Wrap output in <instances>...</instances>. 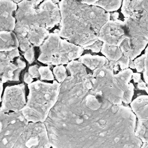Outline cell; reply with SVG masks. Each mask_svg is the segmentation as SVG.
<instances>
[{
    "mask_svg": "<svg viewBox=\"0 0 148 148\" xmlns=\"http://www.w3.org/2000/svg\"><path fill=\"white\" fill-rule=\"evenodd\" d=\"M136 117L131 107L108 102L97 109L80 96L67 104L57 148L140 147L135 135Z\"/></svg>",
    "mask_w": 148,
    "mask_h": 148,
    "instance_id": "1",
    "label": "cell"
},
{
    "mask_svg": "<svg viewBox=\"0 0 148 148\" xmlns=\"http://www.w3.org/2000/svg\"><path fill=\"white\" fill-rule=\"evenodd\" d=\"M61 20L59 35L84 49L98 39L102 25L110 13L102 8L78 3L75 0H61L58 3Z\"/></svg>",
    "mask_w": 148,
    "mask_h": 148,
    "instance_id": "2",
    "label": "cell"
},
{
    "mask_svg": "<svg viewBox=\"0 0 148 148\" xmlns=\"http://www.w3.org/2000/svg\"><path fill=\"white\" fill-rule=\"evenodd\" d=\"M35 0H23L17 3L15 28L26 31L31 27L51 29L60 24V0H44L38 6Z\"/></svg>",
    "mask_w": 148,
    "mask_h": 148,
    "instance_id": "3",
    "label": "cell"
},
{
    "mask_svg": "<svg viewBox=\"0 0 148 148\" xmlns=\"http://www.w3.org/2000/svg\"><path fill=\"white\" fill-rule=\"evenodd\" d=\"M60 87L61 83L56 80L52 83L37 80L28 84L27 102L21 112L28 122H45L58 100Z\"/></svg>",
    "mask_w": 148,
    "mask_h": 148,
    "instance_id": "4",
    "label": "cell"
},
{
    "mask_svg": "<svg viewBox=\"0 0 148 148\" xmlns=\"http://www.w3.org/2000/svg\"><path fill=\"white\" fill-rule=\"evenodd\" d=\"M84 49L68 40L63 39L55 30L50 33L40 46V54L38 60L49 65L67 64L79 58Z\"/></svg>",
    "mask_w": 148,
    "mask_h": 148,
    "instance_id": "5",
    "label": "cell"
},
{
    "mask_svg": "<svg viewBox=\"0 0 148 148\" xmlns=\"http://www.w3.org/2000/svg\"><path fill=\"white\" fill-rule=\"evenodd\" d=\"M108 62L88 73L90 88L95 94L112 103L121 105L124 91L117 83L114 73L109 66Z\"/></svg>",
    "mask_w": 148,
    "mask_h": 148,
    "instance_id": "6",
    "label": "cell"
},
{
    "mask_svg": "<svg viewBox=\"0 0 148 148\" xmlns=\"http://www.w3.org/2000/svg\"><path fill=\"white\" fill-rule=\"evenodd\" d=\"M29 122L20 112L0 113V147H14Z\"/></svg>",
    "mask_w": 148,
    "mask_h": 148,
    "instance_id": "7",
    "label": "cell"
},
{
    "mask_svg": "<svg viewBox=\"0 0 148 148\" xmlns=\"http://www.w3.org/2000/svg\"><path fill=\"white\" fill-rule=\"evenodd\" d=\"M51 147L47 127L44 122H29L16 142V147Z\"/></svg>",
    "mask_w": 148,
    "mask_h": 148,
    "instance_id": "8",
    "label": "cell"
},
{
    "mask_svg": "<svg viewBox=\"0 0 148 148\" xmlns=\"http://www.w3.org/2000/svg\"><path fill=\"white\" fill-rule=\"evenodd\" d=\"M130 106L138 120L135 135L143 142H148V95H139L134 99Z\"/></svg>",
    "mask_w": 148,
    "mask_h": 148,
    "instance_id": "9",
    "label": "cell"
},
{
    "mask_svg": "<svg viewBox=\"0 0 148 148\" xmlns=\"http://www.w3.org/2000/svg\"><path fill=\"white\" fill-rule=\"evenodd\" d=\"M26 102L24 84L8 86L4 91L0 109L5 113L20 112Z\"/></svg>",
    "mask_w": 148,
    "mask_h": 148,
    "instance_id": "10",
    "label": "cell"
},
{
    "mask_svg": "<svg viewBox=\"0 0 148 148\" xmlns=\"http://www.w3.org/2000/svg\"><path fill=\"white\" fill-rule=\"evenodd\" d=\"M124 34L125 26L123 21L119 18L109 19L101 27L98 39L109 45L117 46Z\"/></svg>",
    "mask_w": 148,
    "mask_h": 148,
    "instance_id": "11",
    "label": "cell"
},
{
    "mask_svg": "<svg viewBox=\"0 0 148 148\" xmlns=\"http://www.w3.org/2000/svg\"><path fill=\"white\" fill-rule=\"evenodd\" d=\"M17 9V3L12 0H0V31H14L16 20L13 13Z\"/></svg>",
    "mask_w": 148,
    "mask_h": 148,
    "instance_id": "12",
    "label": "cell"
},
{
    "mask_svg": "<svg viewBox=\"0 0 148 148\" xmlns=\"http://www.w3.org/2000/svg\"><path fill=\"white\" fill-rule=\"evenodd\" d=\"M14 31L17 36L20 49L23 51L25 58L29 64H32L35 60L34 45L30 42L24 31L14 28Z\"/></svg>",
    "mask_w": 148,
    "mask_h": 148,
    "instance_id": "13",
    "label": "cell"
},
{
    "mask_svg": "<svg viewBox=\"0 0 148 148\" xmlns=\"http://www.w3.org/2000/svg\"><path fill=\"white\" fill-rule=\"evenodd\" d=\"M25 66L26 64L22 60H13L6 66L1 80L3 83L8 81H18L20 73Z\"/></svg>",
    "mask_w": 148,
    "mask_h": 148,
    "instance_id": "14",
    "label": "cell"
},
{
    "mask_svg": "<svg viewBox=\"0 0 148 148\" xmlns=\"http://www.w3.org/2000/svg\"><path fill=\"white\" fill-rule=\"evenodd\" d=\"M19 46L17 36L12 31H0V51H11Z\"/></svg>",
    "mask_w": 148,
    "mask_h": 148,
    "instance_id": "15",
    "label": "cell"
},
{
    "mask_svg": "<svg viewBox=\"0 0 148 148\" xmlns=\"http://www.w3.org/2000/svg\"><path fill=\"white\" fill-rule=\"evenodd\" d=\"M24 31L34 46H40L50 34L49 29L43 27H34Z\"/></svg>",
    "mask_w": 148,
    "mask_h": 148,
    "instance_id": "16",
    "label": "cell"
},
{
    "mask_svg": "<svg viewBox=\"0 0 148 148\" xmlns=\"http://www.w3.org/2000/svg\"><path fill=\"white\" fill-rule=\"evenodd\" d=\"M78 61L92 71L103 66L109 62V60L104 56L90 54L81 56Z\"/></svg>",
    "mask_w": 148,
    "mask_h": 148,
    "instance_id": "17",
    "label": "cell"
},
{
    "mask_svg": "<svg viewBox=\"0 0 148 148\" xmlns=\"http://www.w3.org/2000/svg\"><path fill=\"white\" fill-rule=\"evenodd\" d=\"M133 72L130 68H127L114 73V76L117 83L124 92L127 91L130 84V80L132 76Z\"/></svg>",
    "mask_w": 148,
    "mask_h": 148,
    "instance_id": "18",
    "label": "cell"
},
{
    "mask_svg": "<svg viewBox=\"0 0 148 148\" xmlns=\"http://www.w3.org/2000/svg\"><path fill=\"white\" fill-rule=\"evenodd\" d=\"M101 52L109 61H117L123 56L119 46L109 45L105 43H103Z\"/></svg>",
    "mask_w": 148,
    "mask_h": 148,
    "instance_id": "19",
    "label": "cell"
},
{
    "mask_svg": "<svg viewBox=\"0 0 148 148\" xmlns=\"http://www.w3.org/2000/svg\"><path fill=\"white\" fill-rule=\"evenodd\" d=\"M19 56L17 48L11 51H0V79H1L6 66Z\"/></svg>",
    "mask_w": 148,
    "mask_h": 148,
    "instance_id": "20",
    "label": "cell"
},
{
    "mask_svg": "<svg viewBox=\"0 0 148 148\" xmlns=\"http://www.w3.org/2000/svg\"><path fill=\"white\" fill-rule=\"evenodd\" d=\"M130 61V59L128 57L123 54L117 61H109L108 65L114 73H117L121 70L128 68Z\"/></svg>",
    "mask_w": 148,
    "mask_h": 148,
    "instance_id": "21",
    "label": "cell"
},
{
    "mask_svg": "<svg viewBox=\"0 0 148 148\" xmlns=\"http://www.w3.org/2000/svg\"><path fill=\"white\" fill-rule=\"evenodd\" d=\"M123 0H100L95 6L102 8L106 12H114L120 9Z\"/></svg>",
    "mask_w": 148,
    "mask_h": 148,
    "instance_id": "22",
    "label": "cell"
},
{
    "mask_svg": "<svg viewBox=\"0 0 148 148\" xmlns=\"http://www.w3.org/2000/svg\"><path fill=\"white\" fill-rule=\"evenodd\" d=\"M39 66L38 65H34L30 66L28 68V71L26 72L24 76V82L27 84H29L32 82L33 79L35 78H38L40 76L39 72Z\"/></svg>",
    "mask_w": 148,
    "mask_h": 148,
    "instance_id": "23",
    "label": "cell"
},
{
    "mask_svg": "<svg viewBox=\"0 0 148 148\" xmlns=\"http://www.w3.org/2000/svg\"><path fill=\"white\" fill-rule=\"evenodd\" d=\"M53 72L56 79L59 83L64 82L68 76L66 68H65L63 65H56L53 68Z\"/></svg>",
    "mask_w": 148,
    "mask_h": 148,
    "instance_id": "24",
    "label": "cell"
},
{
    "mask_svg": "<svg viewBox=\"0 0 148 148\" xmlns=\"http://www.w3.org/2000/svg\"><path fill=\"white\" fill-rule=\"evenodd\" d=\"M40 78L43 80H53L54 77L49 66H41L39 67Z\"/></svg>",
    "mask_w": 148,
    "mask_h": 148,
    "instance_id": "25",
    "label": "cell"
},
{
    "mask_svg": "<svg viewBox=\"0 0 148 148\" xmlns=\"http://www.w3.org/2000/svg\"><path fill=\"white\" fill-rule=\"evenodd\" d=\"M134 82L136 83H137V87L139 90H145L147 92L148 90L147 86L146 85V83L145 82H144L140 76V74L138 72V73H133L132 76Z\"/></svg>",
    "mask_w": 148,
    "mask_h": 148,
    "instance_id": "26",
    "label": "cell"
},
{
    "mask_svg": "<svg viewBox=\"0 0 148 148\" xmlns=\"http://www.w3.org/2000/svg\"><path fill=\"white\" fill-rule=\"evenodd\" d=\"M134 86L132 83H130L128 88L127 90L125 92H124L123 102L125 105H128L129 103H131V102H132V98L134 95Z\"/></svg>",
    "mask_w": 148,
    "mask_h": 148,
    "instance_id": "27",
    "label": "cell"
},
{
    "mask_svg": "<svg viewBox=\"0 0 148 148\" xmlns=\"http://www.w3.org/2000/svg\"><path fill=\"white\" fill-rule=\"evenodd\" d=\"M145 54H142L139 57L135 58L134 62L135 69L137 72H143L145 69Z\"/></svg>",
    "mask_w": 148,
    "mask_h": 148,
    "instance_id": "28",
    "label": "cell"
},
{
    "mask_svg": "<svg viewBox=\"0 0 148 148\" xmlns=\"http://www.w3.org/2000/svg\"><path fill=\"white\" fill-rule=\"evenodd\" d=\"M145 69L143 72V79L146 83V85L148 88V46L145 49ZM147 93L148 94V90L147 91Z\"/></svg>",
    "mask_w": 148,
    "mask_h": 148,
    "instance_id": "29",
    "label": "cell"
},
{
    "mask_svg": "<svg viewBox=\"0 0 148 148\" xmlns=\"http://www.w3.org/2000/svg\"><path fill=\"white\" fill-rule=\"evenodd\" d=\"M102 44L103 42L101 40L98 39L95 42H94L91 45L86 47L84 50H90L94 53H98L101 51Z\"/></svg>",
    "mask_w": 148,
    "mask_h": 148,
    "instance_id": "30",
    "label": "cell"
},
{
    "mask_svg": "<svg viewBox=\"0 0 148 148\" xmlns=\"http://www.w3.org/2000/svg\"><path fill=\"white\" fill-rule=\"evenodd\" d=\"M76 2L89 5H95L100 0H75Z\"/></svg>",
    "mask_w": 148,
    "mask_h": 148,
    "instance_id": "31",
    "label": "cell"
},
{
    "mask_svg": "<svg viewBox=\"0 0 148 148\" xmlns=\"http://www.w3.org/2000/svg\"><path fill=\"white\" fill-rule=\"evenodd\" d=\"M3 91V83L0 80V102L2 101V93Z\"/></svg>",
    "mask_w": 148,
    "mask_h": 148,
    "instance_id": "32",
    "label": "cell"
},
{
    "mask_svg": "<svg viewBox=\"0 0 148 148\" xmlns=\"http://www.w3.org/2000/svg\"><path fill=\"white\" fill-rule=\"evenodd\" d=\"M129 66H130V68H131V69H135V65H134V61H133V60H130V64H129Z\"/></svg>",
    "mask_w": 148,
    "mask_h": 148,
    "instance_id": "33",
    "label": "cell"
},
{
    "mask_svg": "<svg viewBox=\"0 0 148 148\" xmlns=\"http://www.w3.org/2000/svg\"><path fill=\"white\" fill-rule=\"evenodd\" d=\"M140 147H142V148H148V142H143Z\"/></svg>",
    "mask_w": 148,
    "mask_h": 148,
    "instance_id": "34",
    "label": "cell"
},
{
    "mask_svg": "<svg viewBox=\"0 0 148 148\" xmlns=\"http://www.w3.org/2000/svg\"><path fill=\"white\" fill-rule=\"evenodd\" d=\"M36 2H35V3H36V6H38L42 2H43L44 0H35Z\"/></svg>",
    "mask_w": 148,
    "mask_h": 148,
    "instance_id": "35",
    "label": "cell"
},
{
    "mask_svg": "<svg viewBox=\"0 0 148 148\" xmlns=\"http://www.w3.org/2000/svg\"><path fill=\"white\" fill-rule=\"evenodd\" d=\"M12 1H13V2H14L16 3H19L20 2L22 1L23 0H12Z\"/></svg>",
    "mask_w": 148,
    "mask_h": 148,
    "instance_id": "36",
    "label": "cell"
},
{
    "mask_svg": "<svg viewBox=\"0 0 148 148\" xmlns=\"http://www.w3.org/2000/svg\"><path fill=\"white\" fill-rule=\"evenodd\" d=\"M1 112H2V111H1V109H0V113H1Z\"/></svg>",
    "mask_w": 148,
    "mask_h": 148,
    "instance_id": "37",
    "label": "cell"
}]
</instances>
